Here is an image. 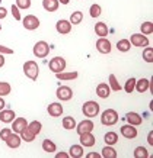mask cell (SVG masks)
I'll return each instance as SVG.
<instances>
[{
  "mask_svg": "<svg viewBox=\"0 0 153 158\" xmlns=\"http://www.w3.org/2000/svg\"><path fill=\"white\" fill-rule=\"evenodd\" d=\"M118 113H117V110L114 109H106L102 112V115H101V123L105 125V126H114L117 122H118Z\"/></svg>",
  "mask_w": 153,
  "mask_h": 158,
  "instance_id": "1",
  "label": "cell"
},
{
  "mask_svg": "<svg viewBox=\"0 0 153 158\" xmlns=\"http://www.w3.org/2000/svg\"><path fill=\"white\" fill-rule=\"evenodd\" d=\"M24 74L26 77H28L29 80H32V81H35L37 78H38V74H39V67L38 64L35 61H26L24 64Z\"/></svg>",
  "mask_w": 153,
  "mask_h": 158,
  "instance_id": "2",
  "label": "cell"
},
{
  "mask_svg": "<svg viewBox=\"0 0 153 158\" xmlns=\"http://www.w3.org/2000/svg\"><path fill=\"white\" fill-rule=\"evenodd\" d=\"M82 112H83L85 116H88L89 119H92V118L98 116V113H99V105L93 100H89L82 106Z\"/></svg>",
  "mask_w": 153,
  "mask_h": 158,
  "instance_id": "3",
  "label": "cell"
},
{
  "mask_svg": "<svg viewBox=\"0 0 153 158\" xmlns=\"http://www.w3.org/2000/svg\"><path fill=\"white\" fill-rule=\"evenodd\" d=\"M50 45L45 41H38L34 45V55L37 58H45L50 54Z\"/></svg>",
  "mask_w": 153,
  "mask_h": 158,
  "instance_id": "4",
  "label": "cell"
},
{
  "mask_svg": "<svg viewBox=\"0 0 153 158\" xmlns=\"http://www.w3.org/2000/svg\"><path fill=\"white\" fill-rule=\"evenodd\" d=\"M48 67H50V70L54 74L61 73L66 70V60L63 57H54V58H51V61L48 62Z\"/></svg>",
  "mask_w": 153,
  "mask_h": 158,
  "instance_id": "5",
  "label": "cell"
},
{
  "mask_svg": "<svg viewBox=\"0 0 153 158\" xmlns=\"http://www.w3.org/2000/svg\"><path fill=\"white\" fill-rule=\"evenodd\" d=\"M128 41L133 47H139V48H146V47H149V39H147V36L143 34H133Z\"/></svg>",
  "mask_w": 153,
  "mask_h": 158,
  "instance_id": "6",
  "label": "cell"
},
{
  "mask_svg": "<svg viewBox=\"0 0 153 158\" xmlns=\"http://www.w3.org/2000/svg\"><path fill=\"white\" fill-rule=\"evenodd\" d=\"M22 23H24V28L28 29V31H35V29L39 28V19L35 16V15H28L22 19Z\"/></svg>",
  "mask_w": 153,
  "mask_h": 158,
  "instance_id": "7",
  "label": "cell"
},
{
  "mask_svg": "<svg viewBox=\"0 0 153 158\" xmlns=\"http://www.w3.org/2000/svg\"><path fill=\"white\" fill-rule=\"evenodd\" d=\"M58 100L61 102H69L73 97V90L69 86H60L57 89V93H56Z\"/></svg>",
  "mask_w": 153,
  "mask_h": 158,
  "instance_id": "8",
  "label": "cell"
},
{
  "mask_svg": "<svg viewBox=\"0 0 153 158\" xmlns=\"http://www.w3.org/2000/svg\"><path fill=\"white\" fill-rule=\"evenodd\" d=\"M93 126H95V125H93V122H92L91 119H85L76 125V132L79 135L88 134V132H92V131H93Z\"/></svg>",
  "mask_w": 153,
  "mask_h": 158,
  "instance_id": "9",
  "label": "cell"
},
{
  "mask_svg": "<svg viewBox=\"0 0 153 158\" xmlns=\"http://www.w3.org/2000/svg\"><path fill=\"white\" fill-rule=\"evenodd\" d=\"M72 26L73 25L69 22V20L66 19H60L56 23V29H57V32L60 35H67V34H70L72 32Z\"/></svg>",
  "mask_w": 153,
  "mask_h": 158,
  "instance_id": "10",
  "label": "cell"
},
{
  "mask_svg": "<svg viewBox=\"0 0 153 158\" xmlns=\"http://www.w3.org/2000/svg\"><path fill=\"white\" fill-rule=\"evenodd\" d=\"M26 126H28V122L25 118H15L12 120V132H15V134H20Z\"/></svg>",
  "mask_w": 153,
  "mask_h": 158,
  "instance_id": "11",
  "label": "cell"
},
{
  "mask_svg": "<svg viewBox=\"0 0 153 158\" xmlns=\"http://www.w3.org/2000/svg\"><path fill=\"white\" fill-rule=\"evenodd\" d=\"M121 135L127 139H134L137 136V128L133 126V125H124V126H121Z\"/></svg>",
  "mask_w": 153,
  "mask_h": 158,
  "instance_id": "12",
  "label": "cell"
},
{
  "mask_svg": "<svg viewBox=\"0 0 153 158\" xmlns=\"http://www.w3.org/2000/svg\"><path fill=\"white\" fill-rule=\"evenodd\" d=\"M6 145L9 147V148L12 149H16L20 147V142H22V138H20L19 134H15V132H12V134L9 135V138L5 141Z\"/></svg>",
  "mask_w": 153,
  "mask_h": 158,
  "instance_id": "13",
  "label": "cell"
},
{
  "mask_svg": "<svg viewBox=\"0 0 153 158\" xmlns=\"http://www.w3.org/2000/svg\"><path fill=\"white\" fill-rule=\"evenodd\" d=\"M47 112L51 118H60V116L63 115V105L61 103H58V102L51 103V105H48Z\"/></svg>",
  "mask_w": 153,
  "mask_h": 158,
  "instance_id": "14",
  "label": "cell"
},
{
  "mask_svg": "<svg viewBox=\"0 0 153 158\" xmlns=\"http://www.w3.org/2000/svg\"><path fill=\"white\" fill-rule=\"evenodd\" d=\"M111 42L106 38H99L96 41V49L99 51L101 54H110L111 52Z\"/></svg>",
  "mask_w": 153,
  "mask_h": 158,
  "instance_id": "15",
  "label": "cell"
},
{
  "mask_svg": "<svg viewBox=\"0 0 153 158\" xmlns=\"http://www.w3.org/2000/svg\"><path fill=\"white\" fill-rule=\"evenodd\" d=\"M16 118V113H15L12 109H2L0 110V122L3 123H12V120Z\"/></svg>",
  "mask_w": 153,
  "mask_h": 158,
  "instance_id": "16",
  "label": "cell"
},
{
  "mask_svg": "<svg viewBox=\"0 0 153 158\" xmlns=\"http://www.w3.org/2000/svg\"><path fill=\"white\" fill-rule=\"evenodd\" d=\"M80 136V145L82 147H86V148H91L95 145V136L92 135V132H88V134H82Z\"/></svg>",
  "mask_w": 153,
  "mask_h": 158,
  "instance_id": "17",
  "label": "cell"
},
{
  "mask_svg": "<svg viewBox=\"0 0 153 158\" xmlns=\"http://www.w3.org/2000/svg\"><path fill=\"white\" fill-rule=\"evenodd\" d=\"M127 122L130 125H133V126H140L143 123V118L139 113H136V112H128L127 113Z\"/></svg>",
  "mask_w": 153,
  "mask_h": 158,
  "instance_id": "18",
  "label": "cell"
},
{
  "mask_svg": "<svg viewBox=\"0 0 153 158\" xmlns=\"http://www.w3.org/2000/svg\"><path fill=\"white\" fill-rule=\"evenodd\" d=\"M96 94H98L101 99H106V97H110V94H111L110 86H108L106 83H101V84H98V87H96Z\"/></svg>",
  "mask_w": 153,
  "mask_h": 158,
  "instance_id": "19",
  "label": "cell"
},
{
  "mask_svg": "<svg viewBox=\"0 0 153 158\" xmlns=\"http://www.w3.org/2000/svg\"><path fill=\"white\" fill-rule=\"evenodd\" d=\"M77 76H79L77 71H61V73H57V74H56L57 80H63V81L74 80V78H77Z\"/></svg>",
  "mask_w": 153,
  "mask_h": 158,
  "instance_id": "20",
  "label": "cell"
},
{
  "mask_svg": "<svg viewBox=\"0 0 153 158\" xmlns=\"http://www.w3.org/2000/svg\"><path fill=\"white\" fill-rule=\"evenodd\" d=\"M150 87V81L147 78H140V80H136V87L134 90H137L139 93H146Z\"/></svg>",
  "mask_w": 153,
  "mask_h": 158,
  "instance_id": "21",
  "label": "cell"
},
{
  "mask_svg": "<svg viewBox=\"0 0 153 158\" xmlns=\"http://www.w3.org/2000/svg\"><path fill=\"white\" fill-rule=\"evenodd\" d=\"M58 6H60L58 0H43V7L47 12H57Z\"/></svg>",
  "mask_w": 153,
  "mask_h": 158,
  "instance_id": "22",
  "label": "cell"
},
{
  "mask_svg": "<svg viewBox=\"0 0 153 158\" xmlns=\"http://www.w3.org/2000/svg\"><path fill=\"white\" fill-rule=\"evenodd\" d=\"M95 34L101 38H105L106 35H108V26H106L105 22H98L95 25Z\"/></svg>",
  "mask_w": 153,
  "mask_h": 158,
  "instance_id": "23",
  "label": "cell"
},
{
  "mask_svg": "<svg viewBox=\"0 0 153 158\" xmlns=\"http://www.w3.org/2000/svg\"><path fill=\"white\" fill-rule=\"evenodd\" d=\"M69 157H72V158H80V157H83V147H82V145H72V147H70Z\"/></svg>",
  "mask_w": 153,
  "mask_h": 158,
  "instance_id": "24",
  "label": "cell"
},
{
  "mask_svg": "<svg viewBox=\"0 0 153 158\" xmlns=\"http://www.w3.org/2000/svg\"><path fill=\"white\" fill-rule=\"evenodd\" d=\"M43 149L45 151V152H50V154H53L57 151V145L54 144L51 139H44L43 141Z\"/></svg>",
  "mask_w": 153,
  "mask_h": 158,
  "instance_id": "25",
  "label": "cell"
},
{
  "mask_svg": "<svg viewBox=\"0 0 153 158\" xmlns=\"http://www.w3.org/2000/svg\"><path fill=\"white\" fill-rule=\"evenodd\" d=\"M63 128L67 131L70 129H74L76 128V120L73 116H66V118H63Z\"/></svg>",
  "mask_w": 153,
  "mask_h": 158,
  "instance_id": "26",
  "label": "cell"
},
{
  "mask_svg": "<svg viewBox=\"0 0 153 158\" xmlns=\"http://www.w3.org/2000/svg\"><path fill=\"white\" fill-rule=\"evenodd\" d=\"M108 81H110V89L111 91H120L121 90V84L118 83V80H117V77H115V74H110V78H108Z\"/></svg>",
  "mask_w": 153,
  "mask_h": 158,
  "instance_id": "27",
  "label": "cell"
},
{
  "mask_svg": "<svg viewBox=\"0 0 153 158\" xmlns=\"http://www.w3.org/2000/svg\"><path fill=\"white\" fill-rule=\"evenodd\" d=\"M104 141H105L106 145H115L118 142V134H115V132H106L105 136H104Z\"/></svg>",
  "mask_w": 153,
  "mask_h": 158,
  "instance_id": "28",
  "label": "cell"
},
{
  "mask_svg": "<svg viewBox=\"0 0 153 158\" xmlns=\"http://www.w3.org/2000/svg\"><path fill=\"white\" fill-rule=\"evenodd\" d=\"M130 48H131V44H130L128 39H121L117 42V49L120 52H128Z\"/></svg>",
  "mask_w": 153,
  "mask_h": 158,
  "instance_id": "29",
  "label": "cell"
},
{
  "mask_svg": "<svg viewBox=\"0 0 153 158\" xmlns=\"http://www.w3.org/2000/svg\"><path fill=\"white\" fill-rule=\"evenodd\" d=\"M19 135H20V138H22V141H25V142H32L34 139H35V135L31 132V129H29L28 126H26Z\"/></svg>",
  "mask_w": 153,
  "mask_h": 158,
  "instance_id": "30",
  "label": "cell"
},
{
  "mask_svg": "<svg viewBox=\"0 0 153 158\" xmlns=\"http://www.w3.org/2000/svg\"><path fill=\"white\" fill-rule=\"evenodd\" d=\"M82 20H83V13H82L80 10H76V12H73L72 15H70V23L72 25H79L82 23Z\"/></svg>",
  "mask_w": 153,
  "mask_h": 158,
  "instance_id": "31",
  "label": "cell"
},
{
  "mask_svg": "<svg viewBox=\"0 0 153 158\" xmlns=\"http://www.w3.org/2000/svg\"><path fill=\"white\" fill-rule=\"evenodd\" d=\"M102 157L104 158H117V151L112 148V145H106L102 149Z\"/></svg>",
  "mask_w": 153,
  "mask_h": 158,
  "instance_id": "32",
  "label": "cell"
},
{
  "mask_svg": "<svg viewBox=\"0 0 153 158\" xmlns=\"http://www.w3.org/2000/svg\"><path fill=\"white\" fill-rule=\"evenodd\" d=\"M28 128L31 129V132L37 136V135L41 132V129H43V125H41V122H38V120H32L31 123H28Z\"/></svg>",
  "mask_w": 153,
  "mask_h": 158,
  "instance_id": "33",
  "label": "cell"
},
{
  "mask_svg": "<svg viewBox=\"0 0 153 158\" xmlns=\"http://www.w3.org/2000/svg\"><path fill=\"white\" fill-rule=\"evenodd\" d=\"M12 91V87L7 81H0V97H5L7 94H10Z\"/></svg>",
  "mask_w": 153,
  "mask_h": 158,
  "instance_id": "34",
  "label": "cell"
},
{
  "mask_svg": "<svg viewBox=\"0 0 153 158\" xmlns=\"http://www.w3.org/2000/svg\"><path fill=\"white\" fill-rule=\"evenodd\" d=\"M143 60L149 64H152L153 62V48L152 47H146L143 51Z\"/></svg>",
  "mask_w": 153,
  "mask_h": 158,
  "instance_id": "35",
  "label": "cell"
},
{
  "mask_svg": "<svg viewBox=\"0 0 153 158\" xmlns=\"http://www.w3.org/2000/svg\"><path fill=\"white\" fill-rule=\"evenodd\" d=\"M134 157L136 158H147L149 157L147 149L144 148V147H137V148L134 149Z\"/></svg>",
  "mask_w": 153,
  "mask_h": 158,
  "instance_id": "36",
  "label": "cell"
},
{
  "mask_svg": "<svg viewBox=\"0 0 153 158\" xmlns=\"http://www.w3.org/2000/svg\"><path fill=\"white\" fill-rule=\"evenodd\" d=\"M140 31H142L143 35H150L153 32V23L152 22H144V23H142V26H140Z\"/></svg>",
  "mask_w": 153,
  "mask_h": 158,
  "instance_id": "37",
  "label": "cell"
},
{
  "mask_svg": "<svg viewBox=\"0 0 153 158\" xmlns=\"http://www.w3.org/2000/svg\"><path fill=\"white\" fill-rule=\"evenodd\" d=\"M101 13H102V9H101L99 5H92L91 7H89V15H91V18H98V16H101Z\"/></svg>",
  "mask_w": 153,
  "mask_h": 158,
  "instance_id": "38",
  "label": "cell"
},
{
  "mask_svg": "<svg viewBox=\"0 0 153 158\" xmlns=\"http://www.w3.org/2000/svg\"><path fill=\"white\" fill-rule=\"evenodd\" d=\"M134 87H136V78H128L127 81H125L124 84V90L127 91V93H133L134 91Z\"/></svg>",
  "mask_w": 153,
  "mask_h": 158,
  "instance_id": "39",
  "label": "cell"
},
{
  "mask_svg": "<svg viewBox=\"0 0 153 158\" xmlns=\"http://www.w3.org/2000/svg\"><path fill=\"white\" fill-rule=\"evenodd\" d=\"M16 6L22 10H26L31 7V0H16Z\"/></svg>",
  "mask_w": 153,
  "mask_h": 158,
  "instance_id": "40",
  "label": "cell"
},
{
  "mask_svg": "<svg viewBox=\"0 0 153 158\" xmlns=\"http://www.w3.org/2000/svg\"><path fill=\"white\" fill-rule=\"evenodd\" d=\"M12 134V129L10 128H0V139L2 141H6L9 138V135Z\"/></svg>",
  "mask_w": 153,
  "mask_h": 158,
  "instance_id": "41",
  "label": "cell"
},
{
  "mask_svg": "<svg viewBox=\"0 0 153 158\" xmlns=\"http://www.w3.org/2000/svg\"><path fill=\"white\" fill-rule=\"evenodd\" d=\"M19 10L20 9L16 5H12V15H13V18L16 20H20V19H22V16H20V12H19Z\"/></svg>",
  "mask_w": 153,
  "mask_h": 158,
  "instance_id": "42",
  "label": "cell"
},
{
  "mask_svg": "<svg viewBox=\"0 0 153 158\" xmlns=\"http://www.w3.org/2000/svg\"><path fill=\"white\" fill-rule=\"evenodd\" d=\"M0 54H3V55H10V54H13V49L9 48V47H5V45H0Z\"/></svg>",
  "mask_w": 153,
  "mask_h": 158,
  "instance_id": "43",
  "label": "cell"
},
{
  "mask_svg": "<svg viewBox=\"0 0 153 158\" xmlns=\"http://www.w3.org/2000/svg\"><path fill=\"white\" fill-rule=\"evenodd\" d=\"M6 16H7V10H6V7H2V6H0V19H5Z\"/></svg>",
  "mask_w": 153,
  "mask_h": 158,
  "instance_id": "44",
  "label": "cell"
},
{
  "mask_svg": "<svg viewBox=\"0 0 153 158\" xmlns=\"http://www.w3.org/2000/svg\"><path fill=\"white\" fill-rule=\"evenodd\" d=\"M86 157H88V158H101V155H99L98 152H89Z\"/></svg>",
  "mask_w": 153,
  "mask_h": 158,
  "instance_id": "45",
  "label": "cell"
},
{
  "mask_svg": "<svg viewBox=\"0 0 153 158\" xmlns=\"http://www.w3.org/2000/svg\"><path fill=\"white\" fill-rule=\"evenodd\" d=\"M147 142L150 145H153V134L152 132H149V135H147Z\"/></svg>",
  "mask_w": 153,
  "mask_h": 158,
  "instance_id": "46",
  "label": "cell"
},
{
  "mask_svg": "<svg viewBox=\"0 0 153 158\" xmlns=\"http://www.w3.org/2000/svg\"><path fill=\"white\" fill-rule=\"evenodd\" d=\"M56 157H57V158H67V157H69V154H67V152H58Z\"/></svg>",
  "mask_w": 153,
  "mask_h": 158,
  "instance_id": "47",
  "label": "cell"
},
{
  "mask_svg": "<svg viewBox=\"0 0 153 158\" xmlns=\"http://www.w3.org/2000/svg\"><path fill=\"white\" fill-rule=\"evenodd\" d=\"M5 65V55L3 54H0V68Z\"/></svg>",
  "mask_w": 153,
  "mask_h": 158,
  "instance_id": "48",
  "label": "cell"
},
{
  "mask_svg": "<svg viewBox=\"0 0 153 158\" xmlns=\"http://www.w3.org/2000/svg\"><path fill=\"white\" fill-rule=\"evenodd\" d=\"M5 106H6L5 99H3V97H0V110H2V109H5Z\"/></svg>",
  "mask_w": 153,
  "mask_h": 158,
  "instance_id": "49",
  "label": "cell"
},
{
  "mask_svg": "<svg viewBox=\"0 0 153 158\" xmlns=\"http://www.w3.org/2000/svg\"><path fill=\"white\" fill-rule=\"evenodd\" d=\"M69 2L70 0H58V3H61V5H69Z\"/></svg>",
  "mask_w": 153,
  "mask_h": 158,
  "instance_id": "50",
  "label": "cell"
},
{
  "mask_svg": "<svg viewBox=\"0 0 153 158\" xmlns=\"http://www.w3.org/2000/svg\"><path fill=\"white\" fill-rule=\"evenodd\" d=\"M0 31H2V23H0Z\"/></svg>",
  "mask_w": 153,
  "mask_h": 158,
  "instance_id": "51",
  "label": "cell"
},
{
  "mask_svg": "<svg viewBox=\"0 0 153 158\" xmlns=\"http://www.w3.org/2000/svg\"><path fill=\"white\" fill-rule=\"evenodd\" d=\"M0 3H2V0H0Z\"/></svg>",
  "mask_w": 153,
  "mask_h": 158,
  "instance_id": "52",
  "label": "cell"
}]
</instances>
